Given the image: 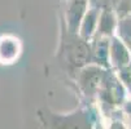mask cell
<instances>
[{
	"instance_id": "cell-4",
	"label": "cell",
	"mask_w": 131,
	"mask_h": 129,
	"mask_svg": "<svg viewBox=\"0 0 131 129\" xmlns=\"http://www.w3.org/2000/svg\"><path fill=\"white\" fill-rule=\"evenodd\" d=\"M24 49L22 40L13 34L0 35V65L9 66L18 61Z\"/></svg>"
},
{
	"instance_id": "cell-5",
	"label": "cell",
	"mask_w": 131,
	"mask_h": 129,
	"mask_svg": "<svg viewBox=\"0 0 131 129\" xmlns=\"http://www.w3.org/2000/svg\"><path fill=\"white\" fill-rule=\"evenodd\" d=\"M87 10H88V0H66L64 16L61 18L70 31L78 32L81 22Z\"/></svg>"
},
{
	"instance_id": "cell-2",
	"label": "cell",
	"mask_w": 131,
	"mask_h": 129,
	"mask_svg": "<svg viewBox=\"0 0 131 129\" xmlns=\"http://www.w3.org/2000/svg\"><path fill=\"white\" fill-rule=\"evenodd\" d=\"M36 115L44 128H92L95 123L91 103H86L69 114H56L48 108H40Z\"/></svg>"
},
{
	"instance_id": "cell-3",
	"label": "cell",
	"mask_w": 131,
	"mask_h": 129,
	"mask_svg": "<svg viewBox=\"0 0 131 129\" xmlns=\"http://www.w3.org/2000/svg\"><path fill=\"white\" fill-rule=\"evenodd\" d=\"M104 70L97 63H88L81 67L73 76L77 90L86 99V103H93L104 76Z\"/></svg>"
},
{
	"instance_id": "cell-1",
	"label": "cell",
	"mask_w": 131,
	"mask_h": 129,
	"mask_svg": "<svg viewBox=\"0 0 131 129\" xmlns=\"http://www.w3.org/2000/svg\"><path fill=\"white\" fill-rule=\"evenodd\" d=\"M57 61L65 74L73 79L81 67L93 63L91 41L83 39L78 32L70 31L64 20L60 22V43L57 49Z\"/></svg>"
}]
</instances>
